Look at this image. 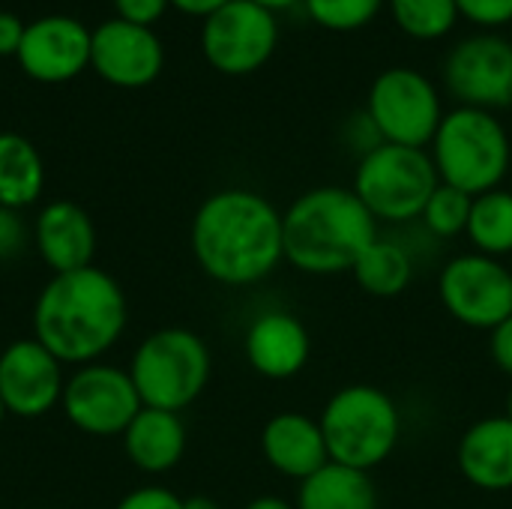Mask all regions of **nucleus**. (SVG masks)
Returning <instances> with one entry per match:
<instances>
[{
    "label": "nucleus",
    "instance_id": "nucleus-1",
    "mask_svg": "<svg viewBox=\"0 0 512 509\" xmlns=\"http://www.w3.org/2000/svg\"><path fill=\"white\" fill-rule=\"evenodd\" d=\"M189 243L213 282L225 288L258 285L285 261L282 210L255 189H219L195 210Z\"/></svg>",
    "mask_w": 512,
    "mask_h": 509
},
{
    "label": "nucleus",
    "instance_id": "nucleus-2",
    "mask_svg": "<svg viewBox=\"0 0 512 509\" xmlns=\"http://www.w3.org/2000/svg\"><path fill=\"white\" fill-rule=\"evenodd\" d=\"M126 321L129 309L120 282L90 264L84 270L54 273L39 291L33 339L60 363L87 366L99 363V357L117 345Z\"/></svg>",
    "mask_w": 512,
    "mask_h": 509
},
{
    "label": "nucleus",
    "instance_id": "nucleus-3",
    "mask_svg": "<svg viewBox=\"0 0 512 509\" xmlns=\"http://www.w3.org/2000/svg\"><path fill=\"white\" fill-rule=\"evenodd\" d=\"M378 237V219L351 186H315L282 213L285 261L309 276L351 273Z\"/></svg>",
    "mask_w": 512,
    "mask_h": 509
},
{
    "label": "nucleus",
    "instance_id": "nucleus-4",
    "mask_svg": "<svg viewBox=\"0 0 512 509\" xmlns=\"http://www.w3.org/2000/svg\"><path fill=\"white\" fill-rule=\"evenodd\" d=\"M429 156L441 183L477 198L504 183L512 165L510 132L495 111L456 105L444 114Z\"/></svg>",
    "mask_w": 512,
    "mask_h": 509
},
{
    "label": "nucleus",
    "instance_id": "nucleus-5",
    "mask_svg": "<svg viewBox=\"0 0 512 509\" xmlns=\"http://www.w3.org/2000/svg\"><path fill=\"white\" fill-rule=\"evenodd\" d=\"M330 462L372 474L402 441V411L396 399L372 384H348L336 390L321 417Z\"/></svg>",
    "mask_w": 512,
    "mask_h": 509
},
{
    "label": "nucleus",
    "instance_id": "nucleus-6",
    "mask_svg": "<svg viewBox=\"0 0 512 509\" xmlns=\"http://www.w3.org/2000/svg\"><path fill=\"white\" fill-rule=\"evenodd\" d=\"M213 357L207 342L186 327L150 333L132 354L129 378L144 408L180 414L207 387Z\"/></svg>",
    "mask_w": 512,
    "mask_h": 509
},
{
    "label": "nucleus",
    "instance_id": "nucleus-7",
    "mask_svg": "<svg viewBox=\"0 0 512 509\" xmlns=\"http://www.w3.org/2000/svg\"><path fill=\"white\" fill-rule=\"evenodd\" d=\"M438 183L441 177L429 150L384 141L360 156L351 189L378 222L405 225L423 216Z\"/></svg>",
    "mask_w": 512,
    "mask_h": 509
},
{
    "label": "nucleus",
    "instance_id": "nucleus-8",
    "mask_svg": "<svg viewBox=\"0 0 512 509\" xmlns=\"http://www.w3.org/2000/svg\"><path fill=\"white\" fill-rule=\"evenodd\" d=\"M366 114L372 117L381 141L429 150L447 111L438 84L426 72L411 66H390L372 81Z\"/></svg>",
    "mask_w": 512,
    "mask_h": 509
},
{
    "label": "nucleus",
    "instance_id": "nucleus-9",
    "mask_svg": "<svg viewBox=\"0 0 512 509\" xmlns=\"http://www.w3.org/2000/svg\"><path fill=\"white\" fill-rule=\"evenodd\" d=\"M279 45L276 12L255 0H228L201 24V54L222 75H252Z\"/></svg>",
    "mask_w": 512,
    "mask_h": 509
},
{
    "label": "nucleus",
    "instance_id": "nucleus-10",
    "mask_svg": "<svg viewBox=\"0 0 512 509\" xmlns=\"http://www.w3.org/2000/svg\"><path fill=\"white\" fill-rule=\"evenodd\" d=\"M438 294L447 315L471 330H495L512 315L510 267L480 252H462L441 267Z\"/></svg>",
    "mask_w": 512,
    "mask_h": 509
},
{
    "label": "nucleus",
    "instance_id": "nucleus-11",
    "mask_svg": "<svg viewBox=\"0 0 512 509\" xmlns=\"http://www.w3.org/2000/svg\"><path fill=\"white\" fill-rule=\"evenodd\" d=\"M60 408L78 432L93 438H114L129 429L144 405L129 378V369L87 363L66 378Z\"/></svg>",
    "mask_w": 512,
    "mask_h": 509
},
{
    "label": "nucleus",
    "instance_id": "nucleus-12",
    "mask_svg": "<svg viewBox=\"0 0 512 509\" xmlns=\"http://www.w3.org/2000/svg\"><path fill=\"white\" fill-rule=\"evenodd\" d=\"M441 78L459 105L504 108L512 90V42L492 30L459 39L444 57Z\"/></svg>",
    "mask_w": 512,
    "mask_h": 509
},
{
    "label": "nucleus",
    "instance_id": "nucleus-13",
    "mask_svg": "<svg viewBox=\"0 0 512 509\" xmlns=\"http://www.w3.org/2000/svg\"><path fill=\"white\" fill-rule=\"evenodd\" d=\"M63 363L33 336L15 339L0 354V402L6 414L36 420L63 399Z\"/></svg>",
    "mask_w": 512,
    "mask_h": 509
},
{
    "label": "nucleus",
    "instance_id": "nucleus-14",
    "mask_svg": "<svg viewBox=\"0 0 512 509\" xmlns=\"http://www.w3.org/2000/svg\"><path fill=\"white\" fill-rule=\"evenodd\" d=\"M90 66L114 87H147L165 66V48L153 27L111 18L93 30Z\"/></svg>",
    "mask_w": 512,
    "mask_h": 509
},
{
    "label": "nucleus",
    "instance_id": "nucleus-15",
    "mask_svg": "<svg viewBox=\"0 0 512 509\" xmlns=\"http://www.w3.org/2000/svg\"><path fill=\"white\" fill-rule=\"evenodd\" d=\"M93 33L69 15H42L24 27L18 66L42 84H60L90 66Z\"/></svg>",
    "mask_w": 512,
    "mask_h": 509
},
{
    "label": "nucleus",
    "instance_id": "nucleus-16",
    "mask_svg": "<svg viewBox=\"0 0 512 509\" xmlns=\"http://www.w3.org/2000/svg\"><path fill=\"white\" fill-rule=\"evenodd\" d=\"M243 354L246 363L261 378L288 381L306 369L312 354V339L297 315L285 309H270L249 324L243 339Z\"/></svg>",
    "mask_w": 512,
    "mask_h": 509
},
{
    "label": "nucleus",
    "instance_id": "nucleus-17",
    "mask_svg": "<svg viewBox=\"0 0 512 509\" xmlns=\"http://www.w3.org/2000/svg\"><path fill=\"white\" fill-rule=\"evenodd\" d=\"M33 246L54 273H72L93 264L96 228L84 207L75 201H51L33 222Z\"/></svg>",
    "mask_w": 512,
    "mask_h": 509
},
{
    "label": "nucleus",
    "instance_id": "nucleus-18",
    "mask_svg": "<svg viewBox=\"0 0 512 509\" xmlns=\"http://www.w3.org/2000/svg\"><path fill=\"white\" fill-rule=\"evenodd\" d=\"M261 456L276 474L297 483H303L306 477H312L330 462L321 423L297 411H282L264 423Z\"/></svg>",
    "mask_w": 512,
    "mask_h": 509
},
{
    "label": "nucleus",
    "instance_id": "nucleus-19",
    "mask_svg": "<svg viewBox=\"0 0 512 509\" xmlns=\"http://www.w3.org/2000/svg\"><path fill=\"white\" fill-rule=\"evenodd\" d=\"M456 462L462 477L480 492H510L512 489V420L483 417L465 429Z\"/></svg>",
    "mask_w": 512,
    "mask_h": 509
},
{
    "label": "nucleus",
    "instance_id": "nucleus-20",
    "mask_svg": "<svg viewBox=\"0 0 512 509\" xmlns=\"http://www.w3.org/2000/svg\"><path fill=\"white\" fill-rule=\"evenodd\" d=\"M186 426L180 414L141 408L123 432L126 459L144 474H165L180 465L186 453Z\"/></svg>",
    "mask_w": 512,
    "mask_h": 509
},
{
    "label": "nucleus",
    "instance_id": "nucleus-21",
    "mask_svg": "<svg viewBox=\"0 0 512 509\" xmlns=\"http://www.w3.org/2000/svg\"><path fill=\"white\" fill-rule=\"evenodd\" d=\"M297 509H378L372 474L327 462L321 471L297 483Z\"/></svg>",
    "mask_w": 512,
    "mask_h": 509
},
{
    "label": "nucleus",
    "instance_id": "nucleus-22",
    "mask_svg": "<svg viewBox=\"0 0 512 509\" xmlns=\"http://www.w3.org/2000/svg\"><path fill=\"white\" fill-rule=\"evenodd\" d=\"M45 189V162L18 132H0V207L24 210Z\"/></svg>",
    "mask_w": 512,
    "mask_h": 509
},
{
    "label": "nucleus",
    "instance_id": "nucleus-23",
    "mask_svg": "<svg viewBox=\"0 0 512 509\" xmlns=\"http://www.w3.org/2000/svg\"><path fill=\"white\" fill-rule=\"evenodd\" d=\"M354 282L360 285V291H366L369 297H399L408 291V285L414 282V255L387 237H378L354 264L351 270Z\"/></svg>",
    "mask_w": 512,
    "mask_h": 509
},
{
    "label": "nucleus",
    "instance_id": "nucleus-24",
    "mask_svg": "<svg viewBox=\"0 0 512 509\" xmlns=\"http://www.w3.org/2000/svg\"><path fill=\"white\" fill-rule=\"evenodd\" d=\"M468 240L474 252L489 258L512 255V192L510 189H489L471 201L468 219Z\"/></svg>",
    "mask_w": 512,
    "mask_h": 509
},
{
    "label": "nucleus",
    "instance_id": "nucleus-25",
    "mask_svg": "<svg viewBox=\"0 0 512 509\" xmlns=\"http://www.w3.org/2000/svg\"><path fill=\"white\" fill-rule=\"evenodd\" d=\"M387 6L396 27L417 42L450 36L462 18L456 0H387Z\"/></svg>",
    "mask_w": 512,
    "mask_h": 509
},
{
    "label": "nucleus",
    "instance_id": "nucleus-26",
    "mask_svg": "<svg viewBox=\"0 0 512 509\" xmlns=\"http://www.w3.org/2000/svg\"><path fill=\"white\" fill-rule=\"evenodd\" d=\"M387 0H303V12L312 24L330 33H354L369 27Z\"/></svg>",
    "mask_w": 512,
    "mask_h": 509
},
{
    "label": "nucleus",
    "instance_id": "nucleus-27",
    "mask_svg": "<svg viewBox=\"0 0 512 509\" xmlns=\"http://www.w3.org/2000/svg\"><path fill=\"white\" fill-rule=\"evenodd\" d=\"M471 201H474V198L465 195L462 189L447 186V183H438V189L432 192V198H429L426 207H423L420 222L426 225L429 234H435V237H441V240L459 237V234L468 231Z\"/></svg>",
    "mask_w": 512,
    "mask_h": 509
},
{
    "label": "nucleus",
    "instance_id": "nucleus-28",
    "mask_svg": "<svg viewBox=\"0 0 512 509\" xmlns=\"http://www.w3.org/2000/svg\"><path fill=\"white\" fill-rule=\"evenodd\" d=\"M459 15L483 30H498L512 24V0H456Z\"/></svg>",
    "mask_w": 512,
    "mask_h": 509
},
{
    "label": "nucleus",
    "instance_id": "nucleus-29",
    "mask_svg": "<svg viewBox=\"0 0 512 509\" xmlns=\"http://www.w3.org/2000/svg\"><path fill=\"white\" fill-rule=\"evenodd\" d=\"M114 509H183V498L165 486H141L129 492Z\"/></svg>",
    "mask_w": 512,
    "mask_h": 509
},
{
    "label": "nucleus",
    "instance_id": "nucleus-30",
    "mask_svg": "<svg viewBox=\"0 0 512 509\" xmlns=\"http://www.w3.org/2000/svg\"><path fill=\"white\" fill-rule=\"evenodd\" d=\"M27 246V225L12 207H0V261L15 258Z\"/></svg>",
    "mask_w": 512,
    "mask_h": 509
},
{
    "label": "nucleus",
    "instance_id": "nucleus-31",
    "mask_svg": "<svg viewBox=\"0 0 512 509\" xmlns=\"http://www.w3.org/2000/svg\"><path fill=\"white\" fill-rule=\"evenodd\" d=\"M168 6H171V0H114L117 18L144 24V27H153L168 12Z\"/></svg>",
    "mask_w": 512,
    "mask_h": 509
},
{
    "label": "nucleus",
    "instance_id": "nucleus-32",
    "mask_svg": "<svg viewBox=\"0 0 512 509\" xmlns=\"http://www.w3.org/2000/svg\"><path fill=\"white\" fill-rule=\"evenodd\" d=\"M345 138L351 141V147H354L360 156H366L369 150H375L378 144H384L381 135H378V129H375V123H372V117L366 114V108L348 117V123H345Z\"/></svg>",
    "mask_w": 512,
    "mask_h": 509
},
{
    "label": "nucleus",
    "instance_id": "nucleus-33",
    "mask_svg": "<svg viewBox=\"0 0 512 509\" xmlns=\"http://www.w3.org/2000/svg\"><path fill=\"white\" fill-rule=\"evenodd\" d=\"M489 354H492L495 366L512 378V315L489 333Z\"/></svg>",
    "mask_w": 512,
    "mask_h": 509
},
{
    "label": "nucleus",
    "instance_id": "nucleus-34",
    "mask_svg": "<svg viewBox=\"0 0 512 509\" xmlns=\"http://www.w3.org/2000/svg\"><path fill=\"white\" fill-rule=\"evenodd\" d=\"M24 27H27V24H21V18H18L15 12H0V57L18 54Z\"/></svg>",
    "mask_w": 512,
    "mask_h": 509
},
{
    "label": "nucleus",
    "instance_id": "nucleus-35",
    "mask_svg": "<svg viewBox=\"0 0 512 509\" xmlns=\"http://www.w3.org/2000/svg\"><path fill=\"white\" fill-rule=\"evenodd\" d=\"M225 3H228V0H171L174 9H180V12H186V15H198V18L213 15V12L222 9Z\"/></svg>",
    "mask_w": 512,
    "mask_h": 509
},
{
    "label": "nucleus",
    "instance_id": "nucleus-36",
    "mask_svg": "<svg viewBox=\"0 0 512 509\" xmlns=\"http://www.w3.org/2000/svg\"><path fill=\"white\" fill-rule=\"evenodd\" d=\"M243 509H297L291 501L279 498V495H261L255 501H249Z\"/></svg>",
    "mask_w": 512,
    "mask_h": 509
},
{
    "label": "nucleus",
    "instance_id": "nucleus-37",
    "mask_svg": "<svg viewBox=\"0 0 512 509\" xmlns=\"http://www.w3.org/2000/svg\"><path fill=\"white\" fill-rule=\"evenodd\" d=\"M183 509H219V504L207 495H192V498H183Z\"/></svg>",
    "mask_w": 512,
    "mask_h": 509
},
{
    "label": "nucleus",
    "instance_id": "nucleus-38",
    "mask_svg": "<svg viewBox=\"0 0 512 509\" xmlns=\"http://www.w3.org/2000/svg\"><path fill=\"white\" fill-rule=\"evenodd\" d=\"M258 6L270 9V12H285V9H294V6H303V0H255Z\"/></svg>",
    "mask_w": 512,
    "mask_h": 509
},
{
    "label": "nucleus",
    "instance_id": "nucleus-39",
    "mask_svg": "<svg viewBox=\"0 0 512 509\" xmlns=\"http://www.w3.org/2000/svg\"><path fill=\"white\" fill-rule=\"evenodd\" d=\"M504 417H510L512 420V387H510V393H507V411H504Z\"/></svg>",
    "mask_w": 512,
    "mask_h": 509
},
{
    "label": "nucleus",
    "instance_id": "nucleus-40",
    "mask_svg": "<svg viewBox=\"0 0 512 509\" xmlns=\"http://www.w3.org/2000/svg\"><path fill=\"white\" fill-rule=\"evenodd\" d=\"M3 417H6V408H3V402H0V423H3Z\"/></svg>",
    "mask_w": 512,
    "mask_h": 509
},
{
    "label": "nucleus",
    "instance_id": "nucleus-41",
    "mask_svg": "<svg viewBox=\"0 0 512 509\" xmlns=\"http://www.w3.org/2000/svg\"><path fill=\"white\" fill-rule=\"evenodd\" d=\"M507 105H510V108H512V90H510V102H507Z\"/></svg>",
    "mask_w": 512,
    "mask_h": 509
},
{
    "label": "nucleus",
    "instance_id": "nucleus-42",
    "mask_svg": "<svg viewBox=\"0 0 512 509\" xmlns=\"http://www.w3.org/2000/svg\"><path fill=\"white\" fill-rule=\"evenodd\" d=\"M510 276H512V267H510Z\"/></svg>",
    "mask_w": 512,
    "mask_h": 509
}]
</instances>
